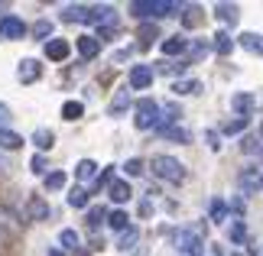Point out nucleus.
Returning <instances> with one entry per match:
<instances>
[{
	"label": "nucleus",
	"mask_w": 263,
	"mask_h": 256,
	"mask_svg": "<svg viewBox=\"0 0 263 256\" xmlns=\"http://www.w3.org/2000/svg\"><path fill=\"white\" fill-rule=\"evenodd\" d=\"M29 172L46 179V159H43V156H33V159H29Z\"/></svg>",
	"instance_id": "obj_37"
},
{
	"label": "nucleus",
	"mask_w": 263,
	"mask_h": 256,
	"mask_svg": "<svg viewBox=\"0 0 263 256\" xmlns=\"http://www.w3.org/2000/svg\"><path fill=\"white\" fill-rule=\"evenodd\" d=\"M65 182H68V175H65L62 169H55V172H46L43 185H46V191H62V188H65Z\"/></svg>",
	"instance_id": "obj_22"
},
{
	"label": "nucleus",
	"mask_w": 263,
	"mask_h": 256,
	"mask_svg": "<svg viewBox=\"0 0 263 256\" xmlns=\"http://www.w3.org/2000/svg\"><path fill=\"white\" fill-rule=\"evenodd\" d=\"M159 52H163L166 58H176V55H182V52H189V39H185V36H166L163 46H159Z\"/></svg>",
	"instance_id": "obj_10"
},
{
	"label": "nucleus",
	"mask_w": 263,
	"mask_h": 256,
	"mask_svg": "<svg viewBox=\"0 0 263 256\" xmlns=\"http://www.w3.org/2000/svg\"><path fill=\"white\" fill-rule=\"evenodd\" d=\"M215 256H221V253H218V250H215Z\"/></svg>",
	"instance_id": "obj_49"
},
{
	"label": "nucleus",
	"mask_w": 263,
	"mask_h": 256,
	"mask_svg": "<svg viewBox=\"0 0 263 256\" xmlns=\"http://www.w3.org/2000/svg\"><path fill=\"white\" fill-rule=\"evenodd\" d=\"M85 117V104L82 101H65L62 104V120H82Z\"/></svg>",
	"instance_id": "obj_27"
},
{
	"label": "nucleus",
	"mask_w": 263,
	"mask_h": 256,
	"mask_svg": "<svg viewBox=\"0 0 263 256\" xmlns=\"http://www.w3.org/2000/svg\"><path fill=\"white\" fill-rule=\"evenodd\" d=\"M231 107H234V117H247L254 114V94L250 91H237L234 97H231Z\"/></svg>",
	"instance_id": "obj_9"
},
{
	"label": "nucleus",
	"mask_w": 263,
	"mask_h": 256,
	"mask_svg": "<svg viewBox=\"0 0 263 256\" xmlns=\"http://www.w3.org/2000/svg\"><path fill=\"white\" fill-rule=\"evenodd\" d=\"M159 136H163V140H173V143H189L192 136H189V133L185 130H182V127H159Z\"/></svg>",
	"instance_id": "obj_29"
},
{
	"label": "nucleus",
	"mask_w": 263,
	"mask_h": 256,
	"mask_svg": "<svg viewBox=\"0 0 263 256\" xmlns=\"http://www.w3.org/2000/svg\"><path fill=\"white\" fill-rule=\"evenodd\" d=\"M257 188H260V191H263V172H260V182H257Z\"/></svg>",
	"instance_id": "obj_45"
},
{
	"label": "nucleus",
	"mask_w": 263,
	"mask_h": 256,
	"mask_svg": "<svg viewBox=\"0 0 263 256\" xmlns=\"http://www.w3.org/2000/svg\"><path fill=\"white\" fill-rule=\"evenodd\" d=\"M149 169H153V175H156L159 182H169V185H182V182H185V175H189L185 166H182L176 156H163V152L149 159Z\"/></svg>",
	"instance_id": "obj_2"
},
{
	"label": "nucleus",
	"mask_w": 263,
	"mask_h": 256,
	"mask_svg": "<svg viewBox=\"0 0 263 256\" xmlns=\"http://www.w3.org/2000/svg\"><path fill=\"white\" fill-rule=\"evenodd\" d=\"M137 240H140V230H137V227H130V230H124V233H120V243H117V250H120V253L134 250V247H137Z\"/></svg>",
	"instance_id": "obj_31"
},
{
	"label": "nucleus",
	"mask_w": 263,
	"mask_h": 256,
	"mask_svg": "<svg viewBox=\"0 0 263 256\" xmlns=\"http://www.w3.org/2000/svg\"><path fill=\"white\" fill-rule=\"evenodd\" d=\"M88 4H68V7H62V19L65 23H85L88 26Z\"/></svg>",
	"instance_id": "obj_13"
},
{
	"label": "nucleus",
	"mask_w": 263,
	"mask_h": 256,
	"mask_svg": "<svg viewBox=\"0 0 263 256\" xmlns=\"http://www.w3.org/2000/svg\"><path fill=\"white\" fill-rule=\"evenodd\" d=\"M23 146V136H20V133H13V130H7V127H0V149H20Z\"/></svg>",
	"instance_id": "obj_23"
},
{
	"label": "nucleus",
	"mask_w": 263,
	"mask_h": 256,
	"mask_svg": "<svg viewBox=\"0 0 263 256\" xmlns=\"http://www.w3.org/2000/svg\"><path fill=\"white\" fill-rule=\"evenodd\" d=\"M59 247H62L65 253H78V250H82V240H78V230H72V227L59 230Z\"/></svg>",
	"instance_id": "obj_18"
},
{
	"label": "nucleus",
	"mask_w": 263,
	"mask_h": 256,
	"mask_svg": "<svg viewBox=\"0 0 263 256\" xmlns=\"http://www.w3.org/2000/svg\"><path fill=\"white\" fill-rule=\"evenodd\" d=\"M107 221V208H101V204H95V208H88V227L95 230V227H101V224Z\"/></svg>",
	"instance_id": "obj_32"
},
{
	"label": "nucleus",
	"mask_w": 263,
	"mask_h": 256,
	"mask_svg": "<svg viewBox=\"0 0 263 256\" xmlns=\"http://www.w3.org/2000/svg\"><path fill=\"white\" fill-rule=\"evenodd\" d=\"M205 55H208V46H205V43H195V46H192V52H189L192 62H201Z\"/></svg>",
	"instance_id": "obj_38"
},
{
	"label": "nucleus",
	"mask_w": 263,
	"mask_h": 256,
	"mask_svg": "<svg viewBox=\"0 0 263 256\" xmlns=\"http://www.w3.org/2000/svg\"><path fill=\"white\" fill-rule=\"evenodd\" d=\"M208 218L215 221V224H224L228 221V201L224 198H215V201H211V208H208Z\"/></svg>",
	"instance_id": "obj_26"
},
{
	"label": "nucleus",
	"mask_w": 263,
	"mask_h": 256,
	"mask_svg": "<svg viewBox=\"0 0 263 256\" xmlns=\"http://www.w3.org/2000/svg\"><path fill=\"white\" fill-rule=\"evenodd\" d=\"M49 256H62V253H59V250H49Z\"/></svg>",
	"instance_id": "obj_46"
},
{
	"label": "nucleus",
	"mask_w": 263,
	"mask_h": 256,
	"mask_svg": "<svg viewBox=\"0 0 263 256\" xmlns=\"http://www.w3.org/2000/svg\"><path fill=\"white\" fill-rule=\"evenodd\" d=\"M68 55H72V46H68L65 39L52 36V39L46 43V58H49V62H65Z\"/></svg>",
	"instance_id": "obj_8"
},
{
	"label": "nucleus",
	"mask_w": 263,
	"mask_h": 256,
	"mask_svg": "<svg viewBox=\"0 0 263 256\" xmlns=\"http://www.w3.org/2000/svg\"><path fill=\"white\" fill-rule=\"evenodd\" d=\"M143 169H146V166H143V162H140V159H127V162H124V172H127L130 179L143 175Z\"/></svg>",
	"instance_id": "obj_36"
},
{
	"label": "nucleus",
	"mask_w": 263,
	"mask_h": 256,
	"mask_svg": "<svg viewBox=\"0 0 263 256\" xmlns=\"http://www.w3.org/2000/svg\"><path fill=\"white\" fill-rule=\"evenodd\" d=\"M4 10H7V4H0V13H4Z\"/></svg>",
	"instance_id": "obj_47"
},
{
	"label": "nucleus",
	"mask_w": 263,
	"mask_h": 256,
	"mask_svg": "<svg viewBox=\"0 0 263 256\" xmlns=\"http://www.w3.org/2000/svg\"><path fill=\"white\" fill-rule=\"evenodd\" d=\"M110 172H114V166H107V169L95 179V188H107V185H110Z\"/></svg>",
	"instance_id": "obj_40"
},
{
	"label": "nucleus",
	"mask_w": 263,
	"mask_h": 256,
	"mask_svg": "<svg viewBox=\"0 0 263 256\" xmlns=\"http://www.w3.org/2000/svg\"><path fill=\"white\" fill-rule=\"evenodd\" d=\"M250 127V120L247 117H234V120H228V124H221L218 133H224V136H234V133H244Z\"/></svg>",
	"instance_id": "obj_28"
},
{
	"label": "nucleus",
	"mask_w": 263,
	"mask_h": 256,
	"mask_svg": "<svg viewBox=\"0 0 263 256\" xmlns=\"http://www.w3.org/2000/svg\"><path fill=\"white\" fill-rule=\"evenodd\" d=\"M26 36V23L13 13H4L0 16V39H23Z\"/></svg>",
	"instance_id": "obj_5"
},
{
	"label": "nucleus",
	"mask_w": 263,
	"mask_h": 256,
	"mask_svg": "<svg viewBox=\"0 0 263 256\" xmlns=\"http://www.w3.org/2000/svg\"><path fill=\"white\" fill-rule=\"evenodd\" d=\"M234 46L247 49L250 55H263V36H260V33H240V36L234 39Z\"/></svg>",
	"instance_id": "obj_11"
},
{
	"label": "nucleus",
	"mask_w": 263,
	"mask_h": 256,
	"mask_svg": "<svg viewBox=\"0 0 263 256\" xmlns=\"http://www.w3.org/2000/svg\"><path fill=\"white\" fill-rule=\"evenodd\" d=\"M4 120H10V104L0 101V127H4Z\"/></svg>",
	"instance_id": "obj_44"
},
{
	"label": "nucleus",
	"mask_w": 263,
	"mask_h": 256,
	"mask_svg": "<svg viewBox=\"0 0 263 256\" xmlns=\"http://www.w3.org/2000/svg\"><path fill=\"white\" fill-rule=\"evenodd\" d=\"M127 110H130V88H120L117 94H114V101H110L107 114H110V117H124Z\"/></svg>",
	"instance_id": "obj_14"
},
{
	"label": "nucleus",
	"mask_w": 263,
	"mask_h": 256,
	"mask_svg": "<svg viewBox=\"0 0 263 256\" xmlns=\"http://www.w3.org/2000/svg\"><path fill=\"white\" fill-rule=\"evenodd\" d=\"M75 49H78V55H82V58H95L101 52V39L98 36H82L75 43Z\"/></svg>",
	"instance_id": "obj_16"
},
{
	"label": "nucleus",
	"mask_w": 263,
	"mask_h": 256,
	"mask_svg": "<svg viewBox=\"0 0 263 256\" xmlns=\"http://www.w3.org/2000/svg\"><path fill=\"white\" fill-rule=\"evenodd\" d=\"M159 120H163V107L153 97H143L134 107V127L137 130H153V127H159Z\"/></svg>",
	"instance_id": "obj_4"
},
{
	"label": "nucleus",
	"mask_w": 263,
	"mask_h": 256,
	"mask_svg": "<svg viewBox=\"0 0 263 256\" xmlns=\"http://www.w3.org/2000/svg\"><path fill=\"white\" fill-rule=\"evenodd\" d=\"M182 10V4L176 0H134L130 4V13L137 19H166V16H176Z\"/></svg>",
	"instance_id": "obj_1"
},
{
	"label": "nucleus",
	"mask_w": 263,
	"mask_h": 256,
	"mask_svg": "<svg viewBox=\"0 0 263 256\" xmlns=\"http://www.w3.org/2000/svg\"><path fill=\"white\" fill-rule=\"evenodd\" d=\"M29 214H33L36 221H43L46 214H49V204H46L43 198H29Z\"/></svg>",
	"instance_id": "obj_35"
},
{
	"label": "nucleus",
	"mask_w": 263,
	"mask_h": 256,
	"mask_svg": "<svg viewBox=\"0 0 263 256\" xmlns=\"http://www.w3.org/2000/svg\"><path fill=\"white\" fill-rule=\"evenodd\" d=\"M33 36L43 39V43H49V39H52V23H49V19H39V23L33 26Z\"/></svg>",
	"instance_id": "obj_34"
},
{
	"label": "nucleus",
	"mask_w": 263,
	"mask_h": 256,
	"mask_svg": "<svg viewBox=\"0 0 263 256\" xmlns=\"http://www.w3.org/2000/svg\"><path fill=\"white\" fill-rule=\"evenodd\" d=\"M234 256H244V253H234Z\"/></svg>",
	"instance_id": "obj_48"
},
{
	"label": "nucleus",
	"mask_w": 263,
	"mask_h": 256,
	"mask_svg": "<svg viewBox=\"0 0 263 256\" xmlns=\"http://www.w3.org/2000/svg\"><path fill=\"white\" fill-rule=\"evenodd\" d=\"M107 194H110V201H114V204H124V201H130V194H134V191H130V185H127L124 179H110Z\"/></svg>",
	"instance_id": "obj_15"
},
{
	"label": "nucleus",
	"mask_w": 263,
	"mask_h": 256,
	"mask_svg": "<svg viewBox=\"0 0 263 256\" xmlns=\"http://www.w3.org/2000/svg\"><path fill=\"white\" fill-rule=\"evenodd\" d=\"M211 49H215V52L218 55H231V52H234V39H231L228 33H224V29H218V33L215 36H211Z\"/></svg>",
	"instance_id": "obj_17"
},
{
	"label": "nucleus",
	"mask_w": 263,
	"mask_h": 256,
	"mask_svg": "<svg viewBox=\"0 0 263 256\" xmlns=\"http://www.w3.org/2000/svg\"><path fill=\"white\" fill-rule=\"evenodd\" d=\"M260 172H263V169H257V166H247L244 172H240V185H244L247 191H254V188H257V182H260Z\"/></svg>",
	"instance_id": "obj_30"
},
{
	"label": "nucleus",
	"mask_w": 263,
	"mask_h": 256,
	"mask_svg": "<svg viewBox=\"0 0 263 256\" xmlns=\"http://www.w3.org/2000/svg\"><path fill=\"white\" fill-rule=\"evenodd\" d=\"M16 78L23 81V85H33V81L43 78V65H39L36 58H23V62L16 65Z\"/></svg>",
	"instance_id": "obj_7"
},
{
	"label": "nucleus",
	"mask_w": 263,
	"mask_h": 256,
	"mask_svg": "<svg viewBox=\"0 0 263 256\" xmlns=\"http://www.w3.org/2000/svg\"><path fill=\"white\" fill-rule=\"evenodd\" d=\"M140 36H143V43H153V36H156V26H140Z\"/></svg>",
	"instance_id": "obj_42"
},
{
	"label": "nucleus",
	"mask_w": 263,
	"mask_h": 256,
	"mask_svg": "<svg viewBox=\"0 0 263 256\" xmlns=\"http://www.w3.org/2000/svg\"><path fill=\"white\" fill-rule=\"evenodd\" d=\"M130 91H146L149 85H153V68L149 65H134L130 68Z\"/></svg>",
	"instance_id": "obj_6"
},
{
	"label": "nucleus",
	"mask_w": 263,
	"mask_h": 256,
	"mask_svg": "<svg viewBox=\"0 0 263 256\" xmlns=\"http://www.w3.org/2000/svg\"><path fill=\"white\" fill-rule=\"evenodd\" d=\"M173 247H176L182 256H205V240H201V233L192 230V227L173 230Z\"/></svg>",
	"instance_id": "obj_3"
},
{
	"label": "nucleus",
	"mask_w": 263,
	"mask_h": 256,
	"mask_svg": "<svg viewBox=\"0 0 263 256\" xmlns=\"http://www.w3.org/2000/svg\"><path fill=\"white\" fill-rule=\"evenodd\" d=\"M205 140H208V146L215 149V152L221 149V143H218V133H215V130H208V133H205Z\"/></svg>",
	"instance_id": "obj_43"
},
{
	"label": "nucleus",
	"mask_w": 263,
	"mask_h": 256,
	"mask_svg": "<svg viewBox=\"0 0 263 256\" xmlns=\"http://www.w3.org/2000/svg\"><path fill=\"white\" fill-rule=\"evenodd\" d=\"M104 224H107V227L114 230V233H124V230H130V218H127V214L120 211V208H117V211H107V221H104Z\"/></svg>",
	"instance_id": "obj_20"
},
{
	"label": "nucleus",
	"mask_w": 263,
	"mask_h": 256,
	"mask_svg": "<svg viewBox=\"0 0 263 256\" xmlns=\"http://www.w3.org/2000/svg\"><path fill=\"white\" fill-rule=\"evenodd\" d=\"M33 143L39 146V152H49L55 146V133L49 130V127H39V130H33Z\"/></svg>",
	"instance_id": "obj_19"
},
{
	"label": "nucleus",
	"mask_w": 263,
	"mask_h": 256,
	"mask_svg": "<svg viewBox=\"0 0 263 256\" xmlns=\"http://www.w3.org/2000/svg\"><path fill=\"white\" fill-rule=\"evenodd\" d=\"M68 204H72V208H88V191L82 185H75L68 191Z\"/></svg>",
	"instance_id": "obj_33"
},
{
	"label": "nucleus",
	"mask_w": 263,
	"mask_h": 256,
	"mask_svg": "<svg viewBox=\"0 0 263 256\" xmlns=\"http://www.w3.org/2000/svg\"><path fill=\"white\" fill-rule=\"evenodd\" d=\"M173 91L176 94H201V81L198 78H182L173 85Z\"/></svg>",
	"instance_id": "obj_25"
},
{
	"label": "nucleus",
	"mask_w": 263,
	"mask_h": 256,
	"mask_svg": "<svg viewBox=\"0 0 263 256\" xmlns=\"http://www.w3.org/2000/svg\"><path fill=\"white\" fill-rule=\"evenodd\" d=\"M228 211H234V214H244V211H247V201H244V198H234Z\"/></svg>",
	"instance_id": "obj_41"
},
{
	"label": "nucleus",
	"mask_w": 263,
	"mask_h": 256,
	"mask_svg": "<svg viewBox=\"0 0 263 256\" xmlns=\"http://www.w3.org/2000/svg\"><path fill=\"white\" fill-rule=\"evenodd\" d=\"M215 16L221 19V23L234 26V23H237V4H218V7H215Z\"/></svg>",
	"instance_id": "obj_24"
},
{
	"label": "nucleus",
	"mask_w": 263,
	"mask_h": 256,
	"mask_svg": "<svg viewBox=\"0 0 263 256\" xmlns=\"http://www.w3.org/2000/svg\"><path fill=\"white\" fill-rule=\"evenodd\" d=\"M185 26H198V7H185V16H182Z\"/></svg>",
	"instance_id": "obj_39"
},
{
	"label": "nucleus",
	"mask_w": 263,
	"mask_h": 256,
	"mask_svg": "<svg viewBox=\"0 0 263 256\" xmlns=\"http://www.w3.org/2000/svg\"><path fill=\"white\" fill-rule=\"evenodd\" d=\"M228 240H231V243H237V247H244V240H247V224L240 221V218L231 221V227H228Z\"/></svg>",
	"instance_id": "obj_21"
},
{
	"label": "nucleus",
	"mask_w": 263,
	"mask_h": 256,
	"mask_svg": "<svg viewBox=\"0 0 263 256\" xmlns=\"http://www.w3.org/2000/svg\"><path fill=\"white\" fill-rule=\"evenodd\" d=\"M75 179H78V185H88V182H95L98 179V162L95 159H82V162H78V166H75Z\"/></svg>",
	"instance_id": "obj_12"
}]
</instances>
